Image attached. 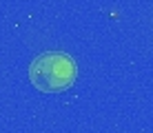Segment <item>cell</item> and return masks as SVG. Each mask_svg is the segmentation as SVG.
<instances>
[{"instance_id":"obj_1","label":"cell","mask_w":153,"mask_h":133,"mask_svg":"<svg viewBox=\"0 0 153 133\" xmlns=\"http://www.w3.org/2000/svg\"><path fill=\"white\" fill-rule=\"evenodd\" d=\"M78 76L76 60L65 51H45L29 65V80L42 93H60L73 87Z\"/></svg>"}]
</instances>
